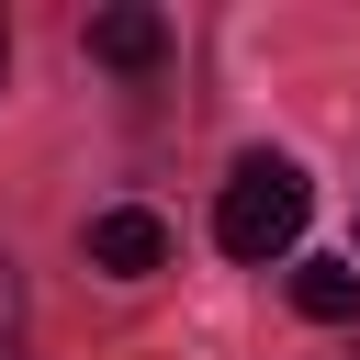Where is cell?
Listing matches in <instances>:
<instances>
[{"label": "cell", "instance_id": "6da1fadb", "mask_svg": "<svg viewBox=\"0 0 360 360\" xmlns=\"http://www.w3.org/2000/svg\"><path fill=\"white\" fill-rule=\"evenodd\" d=\"M304 214H315V191H304L292 158H236L225 202H214V236H225V259H281L304 236Z\"/></svg>", "mask_w": 360, "mask_h": 360}, {"label": "cell", "instance_id": "7a4b0ae2", "mask_svg": "<svg viewBox=\"0 0 360 360\" xmlns=\"http://www.w3.org/2000/svg\"><path fill=\"white\" fill-rule=\"evenodd\" d=\"M90 270H112V281H146V270H169V225L146 214V202H112V214H90Z\"/></svg>", "mask_w": 360, "mask_h": 360}, {"label": "cell", "instance_id": "3957f363", "mask_svg": "<svg viewBox=\"0 0 360 360\" xmlns=\"http://www.w3.org/2000/svg\"><path fill=\"white\" fill-rule=\"evenodd\" d=\"M90 56H101V68H158V56H169V11H146V0L90 11Z\"/></svg>", "mask_w": 360, "mask_h": 360}, {"label": "cell", "instance_id": "277c9868", "mask_svg": "<svg viewBox=\"0 0 360 360\" xmlns=\"http://www.w3.org/2000/svg\"><path fill=\"white\" fill-rule=\"evenodd\" d=\"M292 304H304L315 326H360V270H349V259H304V270H292Z\"/></svg>", "mask_w": 360, "mask_h": 360}, {"label": "cell", "instance_id": "5b68a950", "mask_svg": "<svg viewBox=\"0 0 360 360\" xmlns=\"http://www.w3.org/2000/svg\"><path fill=\"white\" fill-rule=\"evenodd\" d=\"M11 326H22V270H11V248H0V349H11Z\"/></svg>", "mask_w": 360, "mask_h": 360}, {"label": "cell", "instance_id": "8992f818", "mask_svg": "<svg viewBox=\"0 0 360 360\" xmlns=\"http://www.w3.org/2000/svg\"><path fill=\"white\" fill-rule=\"evenodd\" d=\"M0 79H11V22H0Z\"/></svg>", "mask_w": 360, "mask_h": 360}, {"label": "cell", "instance_id": "52a82bcc", "mask_svg": "<svg viewBox=\"0 0 360 360\" xmlns=\"http://www.w3.org/2000/svg\"><path fill=\"white\" fill-rule=\"evenodd\" d=\"M349 360H360V349H349Z\"/></svg>", "mask_w": 360, "mask_h": 360}]
</instances>
